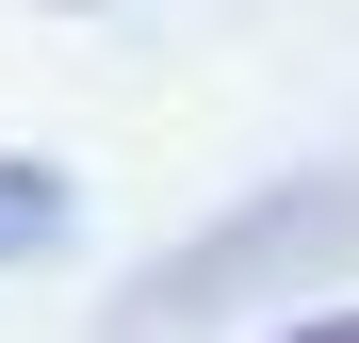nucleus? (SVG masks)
I'll return each instance as SVG.
<instances>
[{
  "label": "nucleus",
  "instance_id": "2",
  "mask_svg": "<svg viewBox=\"0 0 359 343\" xmlns=\"http://www.w3.org/2000/svg\"><path fill=\"white\" fill-rule=\"evenodd\" d=\"M294 343H359V311H327V327H294Z\"/></svg>",
  "mask_w": 359,
  "mask_h": 343
},
{
  "label": "nucleus",
  "instance_id": "1",
  "mask_svg": "<svg viewBox=\"0 0 359 343\" xmlns=\"http://www.w3.org/2000/svg\"><path fill=\"white\" fill-rule=\"evenodd\" d=\"M66 163H0V262H33V246H66Z\"/></svg>",
  "mask_w": 359,
  "mask_h": 343
}]
</instances>
